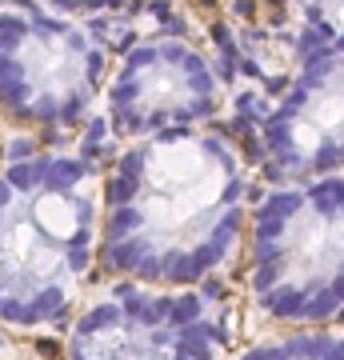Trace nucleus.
Masks as SVG:
<instances>
[{
    "label": "nucleus",
    "mask_w": 344,
    "mask_h": 360,
    "mask_svg": "<svg viewBox=\"0 0 344 360\" xmlns=\"http://www.w3.org/2000/svg\"><path fill=\"white\" fill-rule=\"evenodd\" d=\"M248 224V172L217 132L168 129L125 148L101 188L108 272L156 288H192L224 269Z\"/></svg>",
    "instance_id": "nucleus-1"
},
{
    "label": "nucleus",
    "mask_w": 344,
    "mask_h": 360,
    "mask_svg": "<svg viewBox=\"0 0 344 360\" xmlns=\"http://www.w3.org/2000/svg\"><path fill=\"white\" fill-rule=\"evenodd\" d=\"M101 245V176L40 153L0 168V316L20 328L68 312Z\"/></svg>",
    "instance_id": "nucleus-2"
},
{
    "label": "nucleus",
    "mask_w": 344,
    "mask_h": 360,
    "mask_svg": "<svg viewBox=\"0 0 344 360\" xmlns=\"http://www.w3.org/2000/svg\"><path fill=\"white\" fill-rule=\"evenodd\" d=\"M256 309L296 328L344 321V172L268 188L248 217Z\"/></svg>",
    "instance_id": "nucleus-3"
},
{
    "label": "nucleus",
    "mask_w": 344,
    "mask_h": 360,
    "mask_svg": "<svg viewBox=\"0 0 344 360\" xmlns=\"http://www.w3.org/2000/svg\"><path fill=\"white\" fill-rule=\"evenodd\" d=\"M104 49L84 25L49 8L0 13V101L37 124H72L92 108Z\"/></svg>",
    "instance_id": "nucleus-4"
},
{
    "label": "nucleus",
    "mask_w": 344,
    "mask_h": 360,
    "mask_svg": "<svg viewBox=\"0 0 344 360\" xmlns=\"http://www.w3.org/2000/svg\"><path fill=\"white\" fill-rule=\"evenodd\" d=\"M229 316L204 292L132 284L101 296L68 333V360H217Z\"/></svg>",
    "instance_id": "nucleus-5"
},
{
    "label": "nucleus",
    "mask_w": 344,
    "mask_h": 360,
    "mask_svg": "<svg viewBox=\"0 0 344 360\" xmlns=\"http://www.w3.org/2000/svg\"><path fill=\"white\" fill-rule=\"evenodd\" d=\"M220 104V80L184 40H153L125 56L108 84V116L125 136L192 129Z\"/></svg>",
    "instance_id": "nucleus-6"
},
{
    "label": "nucleus",
    "mask_w": 344,
    "mask_h": 360,
    "mask_svg": "<svg viewBox=\"0 0 344 360\" xmlns=\"http://www.w3.org/2000/svg\"><path fill=\"white\" fill-rule=\"evenodd\" d=\"M268 168L284 180L344 172V49L317 52L260 120Z\"/></svg>",
    "instance_id": "nucleus-7"
},
{
    "label": "nucleus",
    "mask_w": 344,
    "mask_h": 360,
    "mask_svg": "<svg viewBox=\"0 0 344 360\" xmlns=\"http://www.w3.org/2000/svg\"><path fill=\"white\" fill-rule=\"evenodd\" d=\"M241 360H344V333L300 328V333L276 336V340L248 348Z\"/></svg>",
    "instance_id": "nucleus-8"
},
{
    "label": "nucleus",
    "mask_w": 344,
    "mask_h": 360,
    "mask_svg": "<svg viewBox=\"0 0 344 360\" xmlns=\"http://www.w3.org/2000/svg\"><path fill=\"white\" fill-rule=\"evenodd\" d=\"M120 0H37V8H49V13L60 16H77V13H101V8H113Z\"/></svg>",
    "instance_id": "nucleus-9"
}]
</instances>
